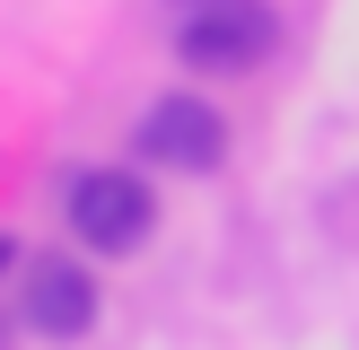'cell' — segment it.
I'll list each match as a JSON object with an SVG mask.
<instances>
[{"instance_id": "obj_1", "label": "cell", "mask_w": 359, "mask_h": 350, "mask_svg": "<svg viewBox=\"0 0 359 350\" xmlns=\"http://www.w3.org/2000/svg\"><path fill=\"white\" fill-rule=\"evenodd\" d=\"M280 18L263 0H175V52L193 70H255L272 62Z\"/></svg>"}, {"instance_id": "obj_2", "label": "cell", "mask_w": 359, "mask_h": 350, "mask_svg": "<svg viewBox=\"0 0 359 350\" xmlns=\"http://www.w3.org/2000/svg\"><path fill=\"white\" fill-rule=\"evenodd\" d=\"M158 227V202L140 175L123 167H79L70 175V237L88 245V254H140Z\"/></svg>"}, {"instance_id": "obj_6", "label": "cell", "mask_w": 359, "mask_h": 350, "mask_svg": "<svg viewBox=\"0 0 359 350\" xmlns=\"http://www.w3.org/2000/svg\"><path fill=\"white\" fill-rule=\"evenodd\" d=\"M0 350H9V332H0Z\"/></svg>"}, {"instance_id": "obj_4", "label": "cell", "mask_w": 359, "mask_h": 350, "mask_svg": "<svg viewBox=\"0 0 359 350\" xmlns=\"http://www.w3.org/2000/svg\"><path fill=\"white\" fill-rule=\"evenodd\" d=\"M27 324L44 332V342H79V332L97 324V280H88V262L35 254V272H27Z\"/></svg>"}, {"instance_id": "obj_5", "label": "cell", "mask_w": 359, "mask_h": 350, "mask_svg": "<svg viewBox=\"0 0 359 350\" xmlns=\"http://www.w3.org/2000/svg\"><path fill=\"white\" fill-rule=\"evenodd\" d=\"M0 272H9V237H0Z\"/></svg>"}, {"instance_id": "obj_3", "label": "cell", "mask_w": 359, "mask_h": 350, "mask_svg": "<svg viewBox=\"0 0 359 350\" xmlns=\"http://www.w3.org/2000/svg\"><path fill=\"white\" fill-rule=\"evenodd\" d=\"M140 158L149 167H175V175H210L228 158V122L210 97H158L140 114Z\"/></svg>"}]
</instances>
